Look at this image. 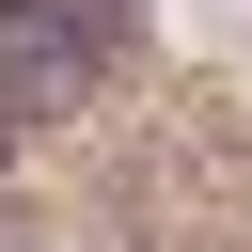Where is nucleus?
I'll list each match as a JSON object with an SVG mask.
<instances>
[{
  "mask_svg": "<svg viewBox=\"0 0 252 252\" xmlns=\"http://www.w3.org/2000/svg\"><path fill=\"white\" fill-rule=\"evenodd\" d=\"M0 158H16V94H0Z\"/></svg>",
  "mask_w": 252,
  "mask_h": 252,
  "instance_id": "obj_2",
  "label": "nucleus"
},
{
  "mask_svg": "<svg viewBox=\"0 0 252 252\" xmlns=\"http://www.w3.org/2000/svg\"><path fill=\"white\" fill-rule=\"evenodd\" d=\"M126 47V0H0V94L32 110V94H63V79H94Z\"/></svg>",
  "mask_w": 252,
  "mask_h": 252,
  "instance_id": "obj_1",
  "label": "nucleus"
}]
</instances>
